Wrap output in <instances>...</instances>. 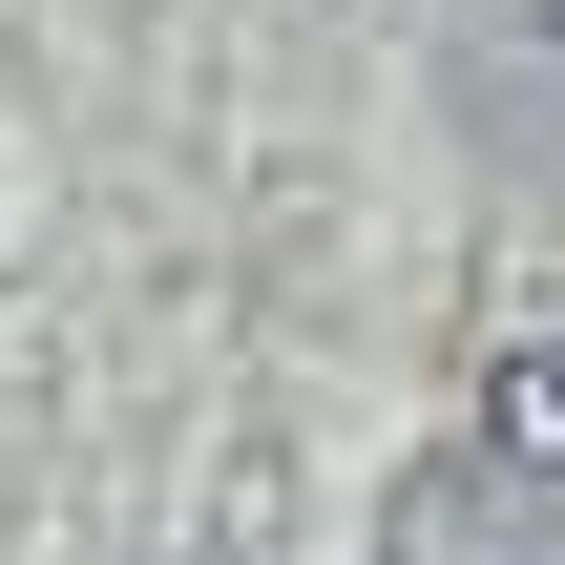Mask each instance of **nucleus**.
Masks as SVG:
<instances>
[{
	"label": "nucleus",
	"mask_w": 565,
	"mask_h": 565,
	"mask_svg": "<svg viewBox=\"0 0 565 565\" xmlns=\"http://www.w3.org/2000/svg\"><path fill=\"white\" fill-rule=\"evenodd\" d=\"M398 565H545V503H524L503 461H440V482L398 503Z\"/></svg>",
	"instance_id": "f257e3e1"
},
{
	"label": "nucleus",
	"mask_w": 565,
	"mask_h": 565,
	"mask_svg": "<svg viewBox=\"0 0 565 565\" xmlns=\"http://www.w3.org/2000/svg\"><path fill=\"white\" fill-rule=\"evenodd\" d=\"M482 461H524L565 503V356H503V398H482Z\"/></svg>",
	"instance_id": "f03ea898"
}]
</instances>
